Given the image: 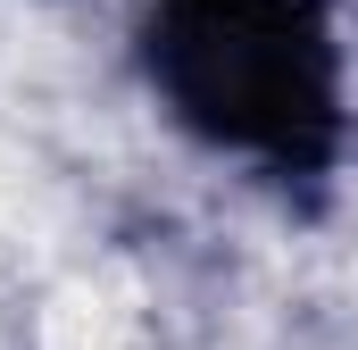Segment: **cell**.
Listing matches in <instances>:
<instances>
[{
    "label": "cell",
    "mask_w": 358,
    "mask_h": 350,
    "mask_svg": "<svg viewBox=\"0 0 358 350\" xmlns=\"http://www.w3.org/2000/svg\"><path fill=\"white\" fill-rule=\"evenodd\" d=\"M42 350H150V342H142V309H134V292L84 275V284H67V292L50 300Z\"/></svg>",
    "instance_id": "1"
}]
</instances>
